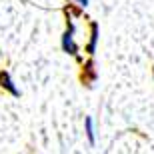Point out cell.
<instances>
[{
	"label": "cell",
	"mask_w": 154,
	"mask_h": 154,
	"mask_svg": "<svg viewBox=\"0 0 154 154\" xmlns=\"http://www.w3.org/2000/svg\"><path fill=\"white\" fill-rule=\"evenodd\" d=\"M82 82H84L88 88H90L94 82H96V78H98V74H96V70H94V62L92 60H88V62H84V66H82Z\"/></svg>",
	"instance_id": "obj_3"
},
{
	"label": "cell",
	"mask_w": 154,
	"mask_h": 154,
	"mask_svg": "<svg viewBox=\"0 0 154 154\" xmlns=\"http://www.w3.org/2000/svg\"><path fill=\"white\" fill-rule=\"evenodd\" d=\"M84 132H86V138H88V144L94 146V144H96V128H94L92 116H86L84 118Z\"/></svg>",
	"instance_id": "obj_5"
},
{
	"label": "cell",
	"mask_w": 154,
	"mask_h": 154,
	"mask_svg": "<svg viewBox=\"0 0 154 154\" xmlns=\"http://www.w3.org/2000/svg\"><path fill=\"white\" fill-rule=\"evenodd\" d=\"M152 78H154V66H152Z\"/></svg>",
	"instance_id": "obj_7"
},
{
	"label": "cell",
	"mask_w": 154,
	"mask_h": 154,
	"mask_svg": "<svg viewBox=\"0 0 154 154\" xmlns=\"http://www.w3.org/2000/svg\"><path fill=\"white\" fill-rule=\"evenodd\" d=\"M96 44H98V22H90V40H88V46H86V52L90 56H94Z\"/></svg>",
	"instance_id": "obj_4"
},
{
	"label": "cell",
	"mask_w": 154,
	"mask_h": 154,
	"mask_svg": "<svg viewBox=\"0 0 154 154\" xmlns=\"http://www.w3.org/2000/svg\"><path fill=\"white\" fill-rule=\"evenodd\" d=\"M0 88H4L6 92H10L14 98L20 96V90L16 88V84H14V80L10 78V74L6 72V70H0Z\"/></svg>",
	"instance_id": "obj_2"
},
{
	"label": "cell",
	"mask_w": 154,
	"mask_h": 154,
	"mask_svg": "<svg viewBox=\"0 0 154 154\" xmlns=\"http://www.w3.org/2000/svg\"><path fill=\"white\" fill-rule=\"evenodd\" d=\"M76 4H78L80 8H86V6L90 4V0H76Z\"/></svg>",
	"instance_id": "obj_6"
},
{
	"label": "cell",
	"mask_w": 154,
	"mask_h": 154,
	"mask_svg": "<svg viewBox=\"0 0 154 154\" xmlns=\"http://www.w3.org/2000/svg\"><path fill=\"white\" fill-rule=\"evenodd\" d=\"M74 32H76L74 20L68 18V28H66V32L62 34V50L66 52V54L78 56V46H76V42H74Z\"/></svg>",
	"instance_id": "obj_1"
}]
</instances>
